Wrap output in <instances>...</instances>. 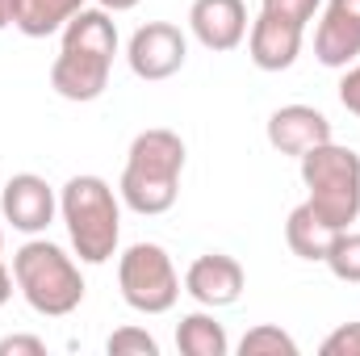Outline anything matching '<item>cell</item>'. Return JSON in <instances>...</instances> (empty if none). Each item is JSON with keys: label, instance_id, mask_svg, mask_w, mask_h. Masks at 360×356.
<instances>
[{"label": "cell", "instance_id": "5", "mask_svg": "<svg viewBox=\"0 0 360 356\" xmlns=\"http://www.w3.org/2000/svg\"><path fill=\"white\" fill-rule=\"evenodd\" d=\"M297 164H302V184L310 189L306 201L335 231H348L360 218V155L331 139V143L306 151Z\"/></svg>", "mask_w": 360, "mask_h": 356}, {"label": "cell", "instance_id": "26", "mask_svg": "<svg viewBox=\"0 0 360 356\" xmlns=\"http://www.w3.org/2000/svg\"><path fill=\"white\" fill-rule=\"evenodd\" d=\"M17 21V0H0V30Z\"/></svg>", "mask_w": 360, "mask_h": 356}, {"label": "cell", "instance_id": "9", "mask_svg": "<svg viewBox=\"0 0 360 356\" xmlns=\"http://www.w3.org/2000/svg\"><path fill=\"white\" fill-rule=\"evenodd\" d=\"M0 210H4V222H13V231L21 235H38L55 222V189L38 172H17V177L4 180V193H0Z\"/></svg>", "mask_w": 360, "mask_h": 356}, {"label": "cell", "instance_id": "20", "mask_svg": "<svg viewBox=\"0 0 360 356\" xmlns=\"http://www.w3.org/2000/svg\"><path fill=\"white\" fill-rule=\"evenodd\" d=\"M319 4H323V0H260V13H272V17L293 21V25H302V30H306V25L314 21Z\"/></svg>", "mask_w": 360, "mask_h": 356}, {"label": "cell", "instance_id": "25", "mask_svg": "<svg viewBox=\"0 0 360 356\" xmlns=\"http://www.w3.org/2000/svg\"><path fill=\"white\" fill-rule=\"evenodd\" d=\"M8 298H13V272L4 268V260H0V306H4Z\"/></svg>", "mask_w": 360, "mask_h": 356}, {"label": "cell", "instance_id": "4", "mask_svg": "<svg viewBox=\"0 0 360 356\" xmlns=\"http://www.w3.org/2000/svg\"><path fill=\"white\" fill-rule=\"evenodd\" d=\"M13 281L30 310L46 319H63L84 302L80 265L51 239H30L13 252Z\"/></svg>", "mask_w": 360, "mask_h": 356}, {"label": "cell", "instance_id": "23", "mask_svg": "<svg viewBox=\"0 0 360 356\" xmlns=\"http://www.w3.org/2000/svg\"><path fill=\"white\" fill-rule=\"evenodd\" d=\"M340 101H344V109H348V113H356V117H360V59L352 63V68H344Z\"/></svg>", "mask_w": 360, "mask_h": 356}, {"label": "cell", "instance_id": "6", "mask_svg": "<svg viewBox=\"0 0 360 356\" xmlns=\"http://www.w3.org/2000/svg\"><path fill=\"white\" fill-rule=\"evenodd\" d=\"M122 302L139 314H168L180 298V276L160 243H130L117 256Z\"/></svg>", "mask_w": 360, "mask_h": 356}, {"label": "cell", "instance_id": "2", "mask_svg": "<svg viewBox=\"0 0 360 356\" xmlns=\"http://www.w3.org/2000/svg\"><path fill=\"white\" fill-rule=\"evenodd\" d=\"M180 172H184V139L176 130L151 126L143 134H134L130 151H126V168H122V201L143 214H168L180 197Z\"/></svg>", "mask_w": 360, "mask_h": 356}, {"label": "cell", "instance_id": "8", "mask_svg": "<svg viewBox=\"0 0 360 356\" xmlns=\"http://www.w3.org/2000/svg\"><path fill=\"white\" fill-rule=\"evenodd\" d=\"M243 285H248V272H243V265L235 256H226V252H205V256H197L188 265V272H184V293L193 302L210 306V310L235 306L239 293H243Z\"/></svg>", "mask_w": 360, "mask_h": 356}, {"label": "cell", "instance_id": "11", "mask_svg": "<svg viewBox=\"0 0 360 356\" xmlns=\"http://www.w3.org/2000/svg\"><path fill=\"white\" fill-rule=\"evenodd\" d=\"M269 143H272V151L302 160L306 151L331 143V122L314 105H281L269 117Z\"/></svg>", "mask_w": 360, "mask_h": 356}, {"label": "cell", "instance_id": "18", "mask_svg": "<svg viewBox=\"0 0 360 356\" xmlns=\"http://www.w3.org/2000/svg\"><path fill=\"white\" fill-rule=\"evenodd\" d=\"M323 265L331 268L340 281H348V285H360V231H340Z\"/></svg>", "mask_w": 360, "mask_h": 356}, {"label": "cell", "instance_id": "22", "mask_svg": "<svg viewBox=\"0 0 360 356\" xmlns=\"http://www.w3.org/2000/svg\"><path fill=\"white\" fill-rule=\"evenodd\" d=\"M0 356H46V340H38V336H4Z\"/></svg>", "mask_w": 360, "mask_h": 356}, {"label": "cell", "instance_id": "12", "mask_svg": "<svg viewBox=\"0 0 360 356\" xmlns=\"http://www.w3.org/2000/svg\"><path fill=\"white\" fill-rule=\"evenodd\" d=\"M188 30L205 51H235L248 38V4L243 0H193Z\"/></svg>", "mask_w": 360, "mask_h": 356}, {"label": "cell", "instance_id": "7", "mask_svg": "<svg viewBox=\"0 0 360 356\" xmlns=\"http://www.w3.org/2000/svg\"><path fill=\"white\" fill-rule=\"evenodd\" d=\"M184 55H188V42L180 34V25L172 21H147L134 30L130 46H126V63L139 80L147 84H160V80H172L180 68H184Z\"/></svg>", "mask_w": 360, "mask_h": 356}, {"label": "cell", "instance_id": "3", "mask_svg": "<svg viewBox=\"0 0 360 356\" xmlns=\"http://www.w3.org/2000/svg\"><path fill=\"white\" fill-rule=\"evenodd\" d=\"M59 214L68 222V239L84 265H105L117 256L122 239V205L109 180L101 177H72L59 193Z\"/></svg>", "mask_w": 360, "mask_h": 356}, {"label": "cell", "instance_id": "24", "mask_svg": "<svg viewBox=\"0 0 360 356\" xmlns=\"http://www.w3.org/2000/svg\"><path fill=\"white\" fill-rule=\"evenodd\" d=\"M105 13H130V8H139V0H96Z\"/></svg>", "mask_w": 360, "mask_h": 356}, {"label": "cell", "instance_id": "17", "mask_svg": "<svg viewBox=\"0 0 360 356\" xmlns=\"http://www.w3.org/2000/svg\"><path fill=\"white\" fill-rule=\"evenodd\" d=\"M239 356H297V340L281 327L260 323L239 340Z\"/></svg>", "mask_w": 360, "mask_h": 356}, {"label": "cell", "instance_id": "13", "mask_svg": "<svg viewBox=\"0 0 360 356\" xmlns=\"http://www.w3.org/2000/svg\"><path fill=\"white\" fill-rule=\"evenodd\" d=\"M302 38H306L302 25L281 21V17H272V13H260V17L252 21V34H248V55H252V63H256L260 72H285V68L297 63Z\"/></svg>", "mask_w": 360, "mask_h": 356}, {"label": "cell", "instance_id": "14", "mask_svg": "<svg viewBox=\"0 0 360 356\" xmlns=\"http://www.w3.org/2000/svg\"><path fill=\"white\" fill-rule=\"evenodd\" d=\"M335 235H340V231H335L310 201H302V205L289 214V222H285V243H289V252L302 256V260H327Z\"/></svg>", "mask_w": 360, "mask_h": 356}, {"label": "cell", "instance_id": "19", "mask_svg": "<svg viewBox=\"0 0 360 356\" xmlns=\"http://www.w3.org/2000/svg\"><path fill=\"white\" fill-rule=\"evenodd\" d=\"M105 352L109 356H160V344H155V336L143 331V327H117V331L109 336Z\"/></svg>", "mask_w": 360, "mask_h": 356}, {"label": "cell", "instance_id": "21", "mask_svg": "<svg viewBox=\"0 0 360 356\" xmlns=\"http://www.w3.org/2000/svg\"><path fill=\"white\" fill-rule=\"evenodd\" d=\"M323 356H360V323H344L335 327L323 344H319Z\"/></svg>", "mask_w": 360, "mask_h": 356}, {"label": "cell", "instance_id": "10", "mask_svg": "<svg viewBox=\"0 0 360 356\" xmlns=\"http://www.w3.org/2000/svg\"><path fill=\"white\" fill-rule=\"evenodd\" d=\"M314 55L323 68H352L360 59V0H327V13L314 30Z\"/></svg>", "mask_w": 360, "mask_h": 356}, {"label": "cell", "instance_id": "27", "mask_svg": "<svg viewBox=\"0 0 360 356\" xmlns=\"http://www.w3.org/2000/svg\"><path fill=\"white\" fill-rule=\"evenodd\" d=\"M0 248H4V235H0Z\"/></svg>", "mask_w": 360, "mask_h": 356}, {"label": "cell", "instance_id": "15", "mask_svg": "<svg viewBox=\"0 0 360 356\" xmlns=\"http://www.w3.org/2000/svg\"><path fill=\"white\" fill-rule=\"evenodd\" d=\"M84 8V0H17V30L25 38H51L59 34L76 13Z\"/></svg>", "mask_w": 360, "mask_h": 356}, {"label": "cell", "instance_id": "1", "mask_svg": "<svg viewBox=\"0 0 360 356\" xmlns=\"http://www.w3.org/2000/svg\"><path fill=\"white\" fill-rule=\"evenodd\" d=\"M117 55V25L105 8H80L63 25L59 59L51 63V89L63 101H96L109 89V68Z\"/></svg>", "mask_w": 360, "mask_h": 356}, {"label": "cell", "instance_id": "16", "mask_svg": "<svg viewBox=\"0 0 360 356\" xmlns=\"http://www.w3.org/2000/svg\"><path fill=\"white\" fill-rule=\"evenodd\" d=\"M176 348L184 356H226L231 352V340H226V327L214 319V314H184L176 323Z\"/></svg>", "mask_w": 360, "mask_h": 356}]
</instances>
